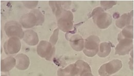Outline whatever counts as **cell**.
Listing matches in <instances>:
<instances>
[{"mask_svg": "<svg viewBox=\"0 0 134 76\" xmlns=\"http://www.w3.org/2000/svg\"><path fill=\"white\" fill-rule=\"evenodd\" d=\"M44 21V15L39 10L34 9L31 12L22 15L19 22L23 28H31L35 26L41 25Z\"/></svg>", "mask_w": 134, "mask_h": 76, "instance_id": "obj_1", "label": "cell"}, {"mask_svg": "<svg viewBox=\"0 0 134 76\" xmlns=\"http://www.w3.org/2000/svg\"><path fill=\"white\" fill-rule=\"evenodd\" d=\"M92 16L94 23L101 30L108 28L112 23L111 15L104 12L101 7L95 8L92 13Z\"/></svg>", "mask_w": 134, "mask_h": 76, "instance_id": "obj_2", "label": "cell"}, {"mask_svg": "<svg viewBox=\"0 0 134 76\" xmlns=\"http://www.w3.org/2000/svg\"><path fill=\"white\" fill-rule=\"evenodd\" d=\"M100 40L96 36H91L86 39L83 49L85 55L87 57H92L99 51Z\"/></svg>", "mask_w": 134, "mask_h": 76, "instance_id": "obj_3", "label": "cell"}, {"mask_svg": "<svg viewBox=\"0 0 134 76\" xmlns=\"http://www.w3.org/2000/svg\"><path fill=\"white\" fill-rule=\"evenodd\" d=\"M58 28L64 32H69L73 29V15L69 10H64L57 19Z\"/></svg>", "mask_w": 134, "mask_h": 76, "instance_id": "obj_4", "label": "cell"}, {"mask_svg": "<svg viewBox=\"0 0 134 76\" xmlns=\"http://www.w3.org/2000/svg\"><path fill=\"white\" fill-rule=\"evenodd\" d=\"M37 52L41 58L50 61L55 54V48L50 42L41 41L37 47Z\"/></svg>", "mask_w": 134, "mask_h": 76, "instance_id": "obj_5", "label": "cell"}, {"mask_svg": "<svg viewBox=\"0 0 134 76\" xmlns=\"http://www.w3.org/2000/svg\"><path fill=\"white\" fill-rule=\"evenodd\" d=\"M4 30L9 38L16 37L20 39L24 38V32L22 30V26L16 21H9L7 22L5 24Z\"/></svg>", "mask_w": 134, "mask_h": 76, "instance_id": "obj_6", "label": "cell"}, {"mask_svg": "<svg viewBox=\"0 0 134 76\" xmlns=\"http://www.w3.org/2000/svg\"><path fill=\"white\" fill-rule=\"evenodd\" d=\"M122 67L121 61L115 59L100 66L99 74L100 76H109L118 72Z\"/></svg>", "mask_w": 134, "mask_h": 76, "instance_id": "obj_7", "label": "cell"}, {"mask_svg": "<svg viewBox=\"0 0 134 76\" xmlns=\"http://www.w3.org/2000/svg\"><path fill=\"white\" fill-rule=\"evenodd\" d=\"M21 47L20 40L16 37L10 38L4 44V51L7 55L17 54L20 50Z\"/></svg>", "mask_w": 134, "mask_h": 76, "instance_id": "obj_8", "label": "cell"}, {"mask_svg": "<svg viewBox=\"0 0 134 76\" xmlns=\"http://www.w3.org/2000/svg\"><path fill=\"white\" fill-rule=\"evenodd\" d=\"M133 48V40L132 39H122L115 48V55L124 56L129 54Z\"/></svg>", "mask_w": 134, "mask_h": 76, "instance_id": "obj_9", "label": "cell"}, {"mask_svg": "<svg viewBox=\"0 0 134 76\" xmlns=\"http://www.w3.org/2000/svg\"><path fill=\"white\" fill-rule=\"evenodd\" d=\"M16 60V67L17 69L21 71H24L28 68L30 64V60L29 58L25 54H20L15 57Z\"/></svg>", "mask_w": 134, "mask_h": 76, "instance_id": "obj_10", "label": "cell"}, {"mask_svg": "<svg viewBox=\"0 0 134 76\" xmlns=\"http://www.w3.org/2000/svg\"><path fill=\"white\" fill-rule=\"evenodd\" d=\"M69 40L70 45L74 50L76 51L83 50L85 41L81 36L78 34L73 35L70 38Z\"/></svg>", "mask_w": 134, "mask_h": 76, "instance_id": "obj_11", "label": "cell"}, {"mask_svg": "<svg viewBox=\"0 0 134 76\" xmlns=\"http://www.w3.org/2000/svg\"><path fill=\"white\" fill-rule=\"evenodd\" d=\"M133 10L130 13L123 14L116 21V25L119 28H123L126 26L130 25L133 17Z\"/></svg>", "mask_w": 134, "mask_h": 76, "instance_id": "obj_12", "label": "cell"}, {"mask_svg": "<svg viewBox=\"0 0 134 76\" xmlns=\"http://www.w3.org/2000/svg\"><path fill=\"white\" fill-rule=\"evenodd\" d=\"M23 40L29 45L35 46L38 43L39 38L36 32L30 30L25 31Z\"/></svg>", "mask_w": 134, "mask_h": 76, "instance_id": "obj_13", "label": "cell"}, {"mask_svg": "<svg viewBox=\"0 0 134 76\" xmlns=\"http://www.w3.org/2000/svg\"><path fill=\"white\" fill-rule=\"evenodd\" d=\"M16 65V60L13 57H8L1 61V71L8 72Z\"/></svg>", "mask_w": 134, "mask_h": 76, "instance_id": "obj_14", "label": "cell"}, {"mask_svg": "<svg viewBox=\"0 0 134 76\" xmlns=\"http://www.w3.org/2000/svg\"><path fill=\"white\" fill-rule=\"evenodd\" d=\"M74 64L77 71V76H83L86 73H91L90 66L86 62L79 60Z\"/></svg>", "mask_w": 134, "mask_h": 76, "instance_id": "obj_15", "label": "cell"}, {"mask_svg": "<svg viewBox=\"0 0 134 76\" xmlns=\"http://www.w3.org/2000/svg\"><path fill=\"white\" fill-rule=\"evenodd\" d=\"M58 76H77L75 64H72L65 68H60L57 71Z\"/></svg>", "mask_w": 134, "mask_h": 76, "instance_id": "obj_16", "label": "cell"}, {"mask_svg": "<svg viewBox=\"0 0 134 76\" xmlns=\"http://www.w3.org/2000/svg\"><path fill=\"white\" fill-rule=\"evenodd\" d=\"M134 38V27L132 25L126 26L119 34L118 41L122 39H132Z\"/></svg>", "mask_w": 134, "mask_h": 76, "instance_id": "obj_17", "label": "cell"}, {"mask_svg": "<svg viewBox=\"0 0 134 76\" xmlns=\"http://www.w3.org/2000/svg\"><path fill=\"white\" fill-rule=\"evenodd\" d=\"M111 45L109 43L103 42L99 45V51L98 55L101 58L107 57L111 51Z\"/></svg>", "mask_w": 134, "mask_h": 76, "instance_id": "obj_18", "label": "cell"}, {"mask_svg": "<svg viewBox=\"0 0 134 76\" xmlns=\"http://www.w3.org/2000/svg\"><path fill=\"white\" fill-rule=\"evenodd\" d=\"M117 3V2L115 1H102L100 2L102 7L105 10L112 8L114 6L116 5Z\"/></svg>", "mask_w": 134, "mask_h": 76, "instance_id": "obj_19", "label": "cell"}, {"mask_svg": "<svg viewBox=\"0 0 134 76\" xmlns=\"http://www.w3.org/2000/svg\"><path fill=\"white\" fill-rule=\"evenodd\" d=\"M59 28L56 29L54 31L53 33L51 36L50 39V42L53 45H55L58 39V33H59Z\"/></svg>", "mask_w": 134, "mask_h": 76, "instance_id": "obj_20", "label": "cell"}, {"mask_svg": "<svg viewBox=\"0 0 134 76\" xmlns=\"http://www.w3.org/2000/svg\"><path fill=\"white\" fill-rule=\"evenodd\" d=\"M23 2L25 6L30 9L35 8L38 4V1H24Z\"/></svg>", "mask_w": 134, "mask_h": 76, "instance_id": "obj_21", "label": "cell"}, {"mask_svg": "<svg viewBox=\"0 0 134 76\" xmlns=\"http://www.w3.org/2000/svg\"><path fill=\"white\" fill-rule=\"evenodd\" d=\"M83 76H93V75L91 74V73H88L85 74Z\"/></svg>", "mask_w": 134, "mask_h": 76, "instance_id": "obj_22", "label": "cell"}, {"mask_svg": "<svg viewBox=\"0 0 134 76\" xmlns=\"http://www.w3.org/2000/svg\"><path fill=\"white\" fill-rule=\"evenodd\" d=\"M1 76H5V75H2Z\"/></svg>", "mask_w": 134, "mask_h": 76, "instance_id": "obj_23", "label": "cell"}]
</instances>
